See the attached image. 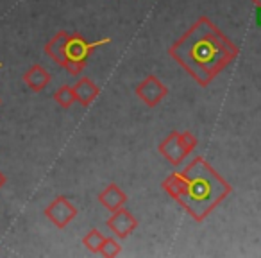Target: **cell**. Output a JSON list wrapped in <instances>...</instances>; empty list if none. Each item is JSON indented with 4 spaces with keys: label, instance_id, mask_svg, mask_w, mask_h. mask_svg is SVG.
<instances>
[{
    "label": "cell",
    "instance_id": "cell-11",
    "mask_svg": "<svg viewBox=\"0 0 261 258\" xmlns=\"http://www.w3.org/2000/svg\"><path fill=\"white\" fill-rule=\"evenodd\" d=\"M68 38V33L66 31H59L56 33L50 40L45 45V54L52 59L54 63H58L59 66L65 65V41Z\"/></svg>",
    "mask_w": 261,
    "mask_h": 258
},
{
    "label": "cell",
    "instance_id": "cell-20",
    "mask_svg": "<svg viewBox=\"0 0 261 258\" xmlns=\"http://www.w3.org/2000/svg\"><path fill=\"white\" fill-rule=\"evenodd\" d=\"M0 102H2V99H0Z\"/></svg>",
    "mask_w": 261,
    "mask_h": 258
},
{
    "label": "cell",
    "instance_id": "cell-12",
    "mask_svg": "<svg viewBox=\"0 0 261 258\" xmlns=\"http://www.w3.org/2000/svg\"><path fill=\"white\" fill-rule=\"evenodd\" d=\"M104 240H106V237L102 235L97 228H91L90 231L84 235L83 246L86 247L88 251H91V253L98 254V253H100V249H102V244H104Z\"/></svg>",
    "mask_w": 261,
    "mask_h": 258
},
{
    "label": "cell",
    "instance_id": "cell-8",
    "mask_svg": "<svg viewBox=\"0 0 261 258\" xmlns=\"http://www.w3.org/2000/svg\"><path fill=\"white\" fill-rule=\"evenodd\" d=\"M98 203L108 212H115L127 203V194L123 192L116 183H109V185L98 194Z\"/></svg>",
    "mask_w": 261,
    "mask_h": 258
},
{
    "label": "cell",
    "instance_id": "cell-17",
    "mask_svg": "<svg viewBox=\"0 0 261 258\" xmlns=\"http://www.w3.org/2000/svg\"><path fill=\"white\" fill-rule=\"evenodd\" d=\"M252 4L256 6L257 9H261V0H252Z\"/></svg>",
    "mask_w": 261,
    "mask_h": 258
},
{
    "label": "cell",
    "instance_id": "cell-10",
    "mask_svg": "<svg viewBox=\"0 0 261 258\" xmlns=\"http://www.w3.org/2000/svg\"><path fill=\"white\" fill-rule=\"evenodd\" d=\"M22 79H23V83L27 84L29 90L41 91L48 86V83H50V74H48V70L45 68V66L33 65L31 68L25 70V74H23Z\"/></svg>",
    "mask_w": 261,
    "mask_h": 258
},
{
    "label": "cell",
    "instance_id": "cell-7",
    "mask_svg": "<svg viewBox=\"0 0 261 258\" xmlns=\"http://www.w3.org/2000/svg\"><path fill=\"white\" fill-rule=\"evenodd\" d=\"M158 151H160L161 156H163L170 165H174V167H177L179 163H182V160L190 154V151L186 149V146L182 144L181 133H177V131H172L170 135L160 144Z\"/></svg>",
    "mask_w": 261,
    "mask_h": 258
},
{
    "label": "cell",
    "instance_id": "cell-6",
    "mask_svg": "<svg viewBox=\"0 0 261 258\" xmlns=\"http://www.w3.org/2000/svg\"><path fill=\"white\" fill-rule=\"evenodd\" d=\"M106 224H108V228L111 229L116 239H127L130 233L138 228V219L122 206L118 210L111 212V217H108Z\"/></svg>",
    "mask_w": 261,
    "mask_h": 258
},
{
    "label": "cell",
    "instance_id": "cell-14",
    "mask_svg": "<svg viewBox=\"0 0 261 258\" xmlns=\"http://www.w3.org/2000/svg\"><path fill=\"white\" fill-rule=\"evenodd\" d=\"M120 253H122V246H120L118 240L108 239V237H106L104 244H102V249L98 254H102V256H106V258H115V256H118Z\"/></svg>",
    "mask_w": 261,
    "mask_h": 258
},
{
    "label": "cell",
    "instance_id": "cell-19",
    "mask_svg": "<svg viewBox=\"0 0 261 258\" xmlns=\"http://www.w3.org/2000/svg\"><path fill=\"white\" fill-rule=\"evenodd\" d=\"M2 66H4V65H2V63H0V68H2Z\"/></svg>",
    "mask_w": 261,
    "mask_h": 258
},
{
    "label": "cell",
    "instance_id": "cell-13",
    "mask_svg": "<svg viewBox=\"0 0 261 258\" xmlns=\"http://www.w3.org/2000/svg\"><path fill=\"white\" fill-rule=\"evenodd\" d=\"M54 101L58 102V106H61L63 109H68L75 104V93H73V88L68 84H63L61 88H58L54 93Z\"/></svg>",
    "mask_w": 261,
    "mask_h": 258
},
{
    "label": "cell",
    "instance_id": "cell-2",
    "mask_svg": "<svg viewBox=\"0 0 261 258\" xmlns=\"http://www.w3.org/2000/svg\"><path fill=\"white\" fill-rule=\"evenodd\" d=\"M161 189L195 222L206 217L232 192L227 179L220 176L204 158L197 156L181 172H172L161 183Z\"/></svg>",
    "mask_w": 261,
    "mask_h": 258
},
{
    "label": "cell",
    "instance_id": "cell-4",
    "mask_svg": "<svg viewBox=\"0 0 261 258\" xmlns=\"http://www.w3.org/2000/svg\"><path fill=\"white\" fill-rule=\"evenodd\" d=\"M135 93L138 99L149 108H156L161 101L168 95V88L163 81L158 79V76L149 74L143 81H140L135 88Z\"/></svg>",
    "mask_w": 261,
    "mask_h": 258
},
{
    "label": "cell",
    "instance_id": "cell-9",
    "mask_svg": "<svg viewBox=\"0 0 261 258\" xmlns=\"http://www.w3.org/2000/svg\"><path fill=\"white\" fill-rule=\"evenodd\" d=\"M72 88H73V93H75V102H79L84 108H88L100 95V88L90 77H81Z\"/></svg>",
    "mask_w": 261,
    "mask_h": 258
},
{
    "label": "cell",
    "instance_id": "cell-15",
    "mask_svg": "<svg viewBox=\"0 0 261 258\" xmlns=\"http://www.w3.org/2000/svg\"><path fill=\"white\" fill-rule=\"evenodd\" d=\"M181 138H182V144L186 146V149L190 151V154H192V151H195V147L199 146V142H197V136L192 135L190 131H181Z\"/></svg>",
    "mask_w": 261,
    "mask_h": 258
},
{
    "label": "cell",
    "instance_id": "cell-5",
    "mask_svg": "<svg viewBox=\"0 0 261 258\" xmlns=\"http://www.w3.org/2000/svg\"><path fill=\"white\" fill-rule=\"evenodd\" d=\"M45 217L56 226V228L63 229L77 217V208L73 206V203L65 196H58L52 203H48V206L45 208Z\"/></svg>",
    "mask_w": 261,
    "mask_h": 258
},
{
    "label": "cell",
    "instance_id": "cell-3",
    "mask_svg": "<svg viewBox=\"0 0 261 258\" xmlns=\"http://www.w3.org/2000/svg\"><path fill=\"white\" fill-rule=\"evenodd\" d=\"M109 38H100L97 41H88L83 34L79 33H68V38L65 41V65L63 68L70 76H79L86 66V59L90 54L98 47V45L109 43Z\"/></svg>",
    "mask_w": 261,
    "mask_h": 258
},
{
    "label": "cell",
    "instance_id": "cell-1",
    "mask_svg": "<svg viewBox=\"0 0 261 258\" xmlns=\"http://www.w3.org/2000/svg\"><path fill=\"white\" fill-rule=\"evenodd\" d=\"M168 54L197 81L199 86L206 88L225 66L238 58L240 49L207 16H200L168 47Z\"/></svg>",
    "mask_w": 261,
    "mask_h": 258
},
{
    "label": "cell",
    "instance_id": "cell-16",
    "mask_svg": "<svg viewBox=\"0 0 261 258\" xmlns=\"http://www.w3.org/2000/svg\"><path fill=\"white\" fill-rule=\"evenodd\" d=\"M4 185H6V176H4V172L0 171V189H2Z\"/></svg>",
    "mask_w": 261,
    "mask_h": 258
},
{
    "label": "cell",
    "instance_id": "cell-18",
    "mask_svg": "<svg viewBox=\"0 0 261 258\" xmlns=\"http://www.w3.org/2000/svg\"><path fill=\"white\" fill-rule=\"evenodd\" d=\"M257 22L261 24V9H259V15H257Z\"/></svg>",
    "mask_w": 261,
    "mask_h": 258
}]
</instances>
